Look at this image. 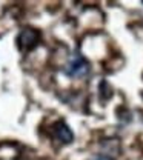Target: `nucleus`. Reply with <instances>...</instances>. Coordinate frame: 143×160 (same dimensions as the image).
<instances>
[{"label":"nucleus","instance_id":"obj_1","mask_svg":"<svg viewBox=\"0 0 143 160\" xmlns=\"http://www.w3.org/2000/svg\"><path fill=\"white\" fill-rule=\"evenodd\" d=\"M91 72V63L82 52H74L69 56L63 68V74L71 79H83Z\"/></svg>","mask_w":143,"mask_h":160},{"label":"nucleus","instance_id":"obj_2","mask_svg":"<svg viewBox=\"0 0 143 160\" xmlns=\"http://www.w3.org/2000/svg\"><path fill=\"white\" fill-rule=\"evenodd\" d=\"M40 40H42V32L39 29H36L32 26H25V28L20 29L16 42H17L19 51L23 52V54H26V52L34 51L39 46Z\"/></svg>","mask_w":143,"mask_h":160},{"label":"nucleus","instance_id":"obj_3","mask_svg":"<svg viewBox=\"0 0 143 160\" xmlns=\"http://www.w3.org/2000/svg\"><path fill=\"white\" fill-rule=\"evenodd\" d=\"M51 134L56 140H59L63 145H68L74 140V132L69 128V125L65 120H57L52 126H51Z\"/></svg>","mask_w":143,"mask_h":160},{"label":"nucleus","instance_id":"obj_4","mask_svg":"<svg viewBox=\"0 0 143 160\" xmlns=\"http://www.w3.org/2000/svg\"><path fill=\"white\" fill-rule=\"evenodd\" d=\"M117 156H114V154H111V152H108V151H100L99 154H96V157L92 160H116Z\"/></svg>","mask_w":143,"mask_h":160}]
</instances>
